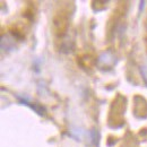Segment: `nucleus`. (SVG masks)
<instances>
[{
	"instance_id": "f257e3e1",
	"label": "nucleus",
	"mask_w": 147,
	"mask_h": 147,
	"mask_svg": "<svg viewBox=\"0 0 147 147\" xmlns=\"http://www.w3.org/2000/svg\"><path fill=\"white\" fill-rule=\"evenodd\" d=\"M52 25H53V32L57 36H65L68 31V25H69V19H68L67 14L65 11H57L53 16Z\"/></svg>"
},
{
	"instance_id": "f03ea898",
	"label": "nucleus",
	"mask_w": 147,
	"mask_h": 147,
	"mask_svg": "<svg viewBox=\"0 0 147 147\" xmlns=\"http://www.w3.org/2000/svg\"><path fill=\"white\" fill-rule=\"evenodd\" d=\"M117 62V58L114 53L111 51V50H108V51H104L103 53H101L98 59H97V67L102 70H110L114 67Z\"/></svg>"
},
{
	"instance_id": "7ed1b4c3",
	"label": "nucleus",
	"mask_w": 147,
	"mask_h": 147,
	"mask_svg": "<svg viewBox=\"0 0 147 147\" xmlns=\"http://www.w3.org/2000/svg\"><path fill=\"white\" fill-rule=\"evenodd\" d=\"M134 112L138 118H145L147 114V102L140 96L135 97L134 102Z\"/></svg>"
},
{
	"instance_id": "20e7f679",
	"label": "nucleus",
	"mask_w": 147,
	"mask_h": 147,
	"mask_svg": "<svg viewBox=\"0 0 147 147\" xmlns=\"http://www.w3.org/2000/svg\"><path fill=\"white\" fill-rule=\"evenodd\" d=\"M17 38L13 34H2L1 35V49L5 51H11L16 48Z\"/></svg>"
},
{
	"instance_id": "39448f33",
	"label": "nucleus",
	"mask_w": 147,
	"mask_h": 147,
	"mask_svg": "<svg viewBox=\"0 0 147 147\" xmlns=\"http://www.w3.org/2000/svg\"><path fill=\"white\" fill-rule=\"evenodd\" d=\"M20 100V102L22 103H24V104H26V105H28V107H31L33 110L36 112L38 115H44V113H45V110L42 108V107H40V105H37V104H32V103H30L28 101H26V100H23V98H19Z\"/></svg>"
},
{
	"instance_id": "423d86ee",
	"label": "nucleus",
	"mask_w": 147,
	"mask_h": 147,
	"mask_svg": "<svg viewBox=\"0 0 147 147\" xmlns=\"http://www.w3.org/2000/svg\"><path fill=\"white\" fill-rule=\"evenodd\" d=\"M90 136H91V139H92V143L94 145H97L98 144V140H100V132L98 130L95 128H93L90 132Z\"/></svg>"
},
{
	"instance_id": "0eeeda50",
	"label": "nucleus",
	"mask_w": 147,
	"mask_h": 147,
	"mask_svg": "<svg viewBox=\"0 0 147 147\" xmlns=\"http://www.w3.org/2000/svg\"><path fill=\"white\" fill-rule=\"evenodd\" d=\"M73 50H74L73 42L69 43V41H67V42H63V43H62V45H61V51H62V52L68 53V52H71Z\"/></svg>"
}]
</instances>
